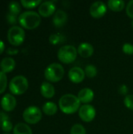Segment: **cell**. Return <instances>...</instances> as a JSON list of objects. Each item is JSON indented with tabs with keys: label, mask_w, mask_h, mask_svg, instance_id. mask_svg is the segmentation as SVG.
Returning a JSON list of instances; mask_svg holds the SVG:
<instances>
[{
	"label": "cell",
	"mask_w": 133,
	"mask_h": 134,
	"mask_svg": "<svg viewBox=\"0 0 133 134\" xmlns=\"http://www.w3.org/2000/svg\"><path fill=\"white\" fill-rule=\"evenodd\" d=\"M81 102L78 97L74 94L67 93L63 95L59 100V107L62 112L67 115H71L79 110Z\"/></svg>",
	"instance_id": "6da1fadb"
},
{
	"label": "cell",
	"mask_w": 133,
	"mask_h": 134,
	"mask_svg": "<svg viewBox=\"0 0 133 134\" xmlns=\"http://www.w3.org/2000/svg\"><path fill=\"white\" fill-rule=\"evenodd\" d=\"M18 21L26 29H34L41 23V16L35 11H25L20 14Z\"/></svg>",
	"instance_id": "7a4b0ae2"
},
{
	"label": "cell",
	"mask_w": 133,
	"mask_h": 134,
	"mask_svg": "<svg viewBox=\"0 0 133 134\" xmlns=\"http://www.w3.org/2000/svg\"><path fill=\"white\" fill-rule=\"evenodd\" d=\"M45 78L47 81L51 82H60L64 76L63 67L58 63H53L49 64L45 70Z\"/></svg>",
	"instance_id": "3957f363"
},
{
	"label": "cell",
	"mask_w": 133,
	"mask_h": 134,
	"mask_svg": "<svg viewBox=\"0 0 133 134\" xmlns=\"http://www.w3.org/2000/svg\"><path fill=\"white\" fill-rule=\"evenodd\" d=\"M78 55V49L71 45H66L60 47L57 53V57L60 61L63 64H71L73 63Z\"/></svg>",
	"instance_id": "277c9868"
},
{
	"label": "cell",
	"mask_w": 133,
	"mask_h": 134,
	"mask_svg": "<svg viewBox=\"0 0 133 134\" xmlns=\"http://www.w3.org/2000/svg\"><path fill=\"white\" fill-rule=\"evenodd\" d=\"M9 87L13 94L21 95L27 91L28 88V81L24 75H16L11 79Z\"/></svg>",
	"instance_id": "5b68a950"
},
{
	"label": "cell",
	"mask_w": 133,
	"mask_h": 134,
	"mask_svg": "<svg viewBox=\"0 0 133 134\" xmlns=\"http://www.w3.org/2000/svg\"><path fill=\"white\" fill-rule=\"evenodd\" d=\"M7 38L9 42L13 46H20L24 42L25 38L24 30L20 26L13 25L8 30Z\"/></svg>",
	"instance_id": "8992f818"
},
{
	"label": "cell",
	"mask_w": 133,
	"mask_h": 134,
	"mask_svg": "<svg viewBox=\"0 0 133 134\" xmlns=\"http://www.w3.org/2000/svg\"><path fill=\"white\" fill-rule=\"evenodd\" d=\"M42 118V111L37 106H29L23 112V119L28 124H36Z\"/></svg>",
	"instance_id": "52a82bcc"
},
{
	"label": "cell",
	"mask_w": 133,
	"mask_h": 134,
	"mask_svg": "<svg viewBox=\"0 0 133 134\" xmlns=\"http://www.w3.org/2000/svg\"><path fill=\"white\" fill-rule=\"evenodd\" d=\"M96 109L90 104H84L78 110L79 117L85 122H92L96 117Z\"/></svg>",
	"instance_id": "ba28073f"
},
{
	"label": "cell",
	"mask_w": 133,
	"mask_h": 134,
	"mask_svg": "<svg viewBox=\"0 0 133 134\" xmlns=\"http://www.w3.org/2000/svg\"><path fill=\"white\" fill-rule=\"evenodd\" d=\"M90 15L94 18H101L107 13V5L101 1L93 2L89 8Z\"/></svg>",
	"instance_id": "9c48e42d"
},
{
	"label": "cell",
	"mask_w": 133,
	"mask_h": 134,
	"mask_svg": "<svg viewBox=\"0 0 133 134\" xmlns=\"http://www.w3.org/2000/svg\"><path fill=\"white\" fill-rule=\"evenodd\" d=\"M56 12V6L53 1H45L38 6V13L40 16L48 17Z\"/></svg>",
	"instance_id": "30bf717a"
},
{
	"label": "cell",
	"mask_w": 133,
	"mask_h": 134,
	"mask_svg": "<svg viewBox=\"0 0 133 134\" xmlns=\"http://www.w3.org/2000/svg\"><path fill=\"white\" fill-rule=\"evenodd\" d=\"M16 106V100L13 95L10 93L5 94L1 100V107L5 111H11Z\"/></svg>",
	"instance_id": "8fae6325"
},
{
	"label": "cell",
	"mask_w": 133,
	"mask_h": 134,
	"mask_svg": "<svg viewBox=\"0 0 133 134\" xmlns=\"http://www.w3.org/2000/svg\"><path fill=\"white\" fill-rule=\"evenodd\" d=\"M68 77L73 83H80L85 79V71L79 67H74L69 71Z\"/></svg>",
	"instance_id": "7c38bea8"
},
{
	"label": "cell",
	"mask_w": 133,
	"mask_h": 134,
	"mask_svg": "<svg viewBox=\"0 0 133 134\" xmlns=\"http://www.w3.org/2000/svg\"><path fill=\"white\" fill-rule=\"evenodd\" d=\"M77 97L81 103L89 104L94 98V92L89 88H84L78 92Z\"/></svg>",
	"instance_id": "4fadbf2b"
},
{
	"label": "cell",
	"mask_w": 133,
	"mask_h": 134,
	"mask_svg": "<svg viewBox=\"0 0 133 134\" xmlns=\"http://www.w3.org/2000/svg\"><path fill=\"white\" fill-rule=\"evenodd\" d=\"M67 20V14L65 11L62 9H57L53 16V22L54 25L57 27H63Z\"/></svg>",
	"instance_id": "5bb4252c"
},
{
	"label": "cell",
	"mask_w": 133,
	"mask_h": 134,
	"mask_svg": "<svg viewBox=\"0 0 133 134\" xmlns=\"http://www.w3.org/2000/svg\"><path fill=\"white\" fill-rule=\"evenodd\" d=\"M77 49H78V53L84 58H88L92 57V55L94 53L93 46L89 42H82L78 46Z\"/></svg>",
	"instance_id": "9a60e30c"
},
{
	"label": "cell",
	"mask_w": 133,
	"mask_h": 134,
	"mask_svg": "<svg viewBox=\"0 0 133 134\" xmlns=\"http://www.w3.org/2000/svg\"><path fill=\"white\" fill-rule=\"evenodd\" d=\"M16 67V61L13 57H4L0 62V68L2 72L9 73L11 72Z\"/></svg>",
	"instance_id": "2e32d148"
},
{
	"label": "cell",
	"mask_w": 133,
	"mask_h": 134,
	"mask_svg": "<svg viewBox=\"0 0 133 134\" xmlns=\"http://www.w3.org/2000/svg\"><path fill=\"white\" fill-rule=\"evenodd\" d=\"M41 94L45 98H52L55 95L54 86L49 82H43L40 87Z\"/></svg>",
	"instance_id": "e0dca14e"
},
{
	"label": "cell",
	"mask_w": 133,
	"mask_h": 134,
	"mask_svg": "<svg viewBox=\"0 0 133 134\" xmlns=\"http://www.w3.org/2000/svg\"><path fill=\"white\" fill-rule=\"evenodd\" d=\"M13 134H32V130L26 123L19 122L13 127Z\"/></svg>",
	"instance_id": "ac0fdd59"
},
{
	"label": "cell",
	"mask_w": 133,
	"mask_h": 134,
	"mask_svg": "<svg viewBox=\"0 0 133 134\" xmlns=\"http://www.w3.org/2000/svg\"><path fill=\"white\" fill-rule=\"evenodd\" d=\"M107 6L112 11L120 12L125 8V2L122 0H110L107 2Z\"/></svg>",
	"instance_id": "d6986e66"
},
{
	"label": "cell",
	"mask_w": 133,
	"mask_h": 134,
	"mask_svg": "<svg viewBox=\"0 0 133 134\" xmlns=\"http://www.w3.org/2000/svg\"><path fill=\"white\" fill-rule=\"evenodd\" d=\"M42 111L47 115H54L57 112V105L51 101L46 102L42 106Z\"/></svg>",
	"instance_id": "ffe728a7"
},
{
	"label": "cell",
	"mask_w": 133,
	"mask_h": 134,
	"mask_svg": "<svg viewBox=\"0 0 133 134\" xmlns=\"http://www.w3.org/2000/svg\"><path fill=\"white\" fill-rule=\"evenodd\" d=\"M9 13L15 14V15L19 14L21 11V6H20V3L18 2H15V1L10 2L9 3Z\"/></svg>",
	"instance_id": "44dd1931"
},
{
	"label": "cell",
	"mask_w": 133,
	"mask_h": 134,
	"mask_svg": "<svg viewBox=\"0 0 133 134\" xmlns=\"http://www.w3.org/2000/svg\"><path fill=\"white\" fill-rule=\"evenodd\" d=\"M21 5L27 8V9H31L34 8L36 6H39V5L42 3L41 0H33V1H28V0H21L20 1Z\"/></svg>",
	"instance_id": "7402d4cb"
},
{
	"label": "cell",
	"mask_w": 133,
	"mask_h": 134,
	"mask_svg": "<svg viewBox=\"0 0 133 134\" xmlns=\"http://www.w3.org/2000/svg\"><path fill=\"white\" fill-rule=\"evenodd\" d=\"M85 74L88 78H94L97 75V69L94 65H87L85 68Z\"/></svg>",
	"instance_id": "603a6c76"
},
{
	"label": "cell",
	"mask_w": 133,
	"mask_h": 134,
	"mask_svg": "<svg viewBox=\"0 0 133 134\" xmlns=\"http://www.w3.org/2000/svg\"><path fill=\"white\" fill-rule=\"evenodd\" d=\"M70 134H86V130L82 124H74L71 129Z\"/></svg>",
	"instance_id": "cb8c5ba5"
},
{
	"label": "cell",
	"mask_w": 133,
	"mask_h": 134,
	"mask_svg": "<svg viewBox=\"0 0 133 134\" xmlns=\"http://www.w3.org/2000/svg\"><path fill=\"white\" fill-rule=\"evenodd\" d=\"M7 86V76L6 75L0 71V94L4 93Z\"/></svg>",
	"instance_id": "d4e9b609"
},
{
	"label": "cell",
	"mask_w": 133,
	"mask_h": 134,
	"mask_svg": "<svg viewBox=\"0 0 133 134\" xmlns=\"http://www.w3.org/2000/svg\"><path fill=\"white\" fill-rule=\"evenodd\" d=\"M124 104L127 108L133 111V94H128L125 96L124 99Z\"/></svg>",
	"instance_id": "484cf974"
},
{
	"label": "cell",
	"mask_w": 133,
	"mask_h": 134,
	"mask_svg": "<svg viewBox=\"0 0 133 134\" xmlns=\"http://www.w3.org/2000/svg\"><path fill=\"white\" fill-rule=\"evenodd\" d=\"M62 40H63V37L59 34H53L49 38V42L53 45H56L60 42H62Z\"/></svg>",
	"instance_id": "4316f807"
},
{
	"label": "cell",
	"mask_w": 133,
	"mask_h": 134,
	"mask_svg": "<svg viewBox=\"0 0 133 134\" xmlns=\"http://www.w3.org/2000/svg\"><path fill=\"white\" fill-rule=\"evenodd\" d=\"M1 128L4 132H6V133H8V132L12 130L13 124L9 120H7V121H5L1 123Z\"/></svg>",
	"instance_id": "83f0119b"
},
{
	"label": "cell",
	"mask_w": 133,
	"mask_h": 134,
	"mask_svg": "<svg viewBox=\"0 0 133 134\" xmlns=\"http://www.w3.org/2000/svg\"><path fill=\"white\" fill-rule=\"evenodd\" d=\"M122 50L125 54H133V45L131 43H125L122 46Z\"/></svg>",
	"instance_id": "f1b7e54d"
},
{
	"label": "cell",
	"mask_w": 133,
	"mask_h": 134,
	"mask_svg": "<svg viewBox=\"0 0 133 134\" xmlns=\"http://www.w3.org/2000/svg\"><path fill=\"white\" fill-rule=\"evenodd\" d=\"M6 19H7V21L8 23L11 24H15L16 23V20H17V16L15 14H13L11 13H8L7 15H6Z\"/></svg>",
	"instance_id": "f546056e"
},
{
	"label": "cell",
	"mask_w": 133,
	"mask_h": 134,
	"mask_svg": "<svg viewBox=\"0 0 133 134\" xmlns=\"http://www.w3.org/2000/svg\"><path fill=\"white\" fill-rule=\"evenodd\" d=\"M126 13L127 15L133 19V0L129 2V3L126 5Z\"/></svg>",
	"instance_id": "4dcf8cb0"
},
{
	"label": "cell",
	"mask_w": 133,
	"mask_h": 134,
	"mask_svg": "<svg viewBox=\"0 0 133 134\" xmlns=\"http://www.w3.org/2000/svg\"><path fill=\"white\" fill-rule=\"evenodd\" d=\"M119 93L122 94V95H126L129 92V90H128V86L126 85H122L120 87H119V90H118Z\"/></svg>",
	"instance_id": "1f68e13d"
},
{
	"label": "cell",
	"mask_w": 133,
	"mask_h": 134,
	"mask_svg": "<svg viewBox=\"0 0 133 134\" xmlns=\"http://www.w3.org/2000/svg\"><path fill=\"white\" fill-rule=\"evenodd\" d=\"M7 120H9V116L5 113L0 111V122L2 123V122L7 121Z\"/></svg>",
	"instance_id": "d6a6232c"
},
{
	"label": "cell",
	"mask_w": 133,
	"mask_h": 134,
	"mask_svg": "<svg viewBox=\"0 0 133 134\" xmlns=\"http://www.w3.org/2000/svg\"><path fill=\"white\" fill-rule=\"evenodd\" d=\"M6 53L9 54V55H15V54L18 53V49H14V48H9L6 50Z\"/></svg>",
	"instance_id": "836d02e7"
},
{
	"label": "cell",
	"mask_w": 133,
	"mask_h": 134,
	"mask_svg": "<svg viewBox=\"0 0 133 134\" xmlns=\"http://www.w3.org/2000/svg\"><path fill=\"white\" fill-rule=\"evenodd\" d=\"M5 50V44L4 42L0 39V54L2 53Z\"/></svg>",
	"instance_id": "e575fe53"
},
{
	"label": "cell",
	"mask_w": 133,
	"mask_h": 134,
	"mask_svg": "<svg viewBox=\"0 0 133 134\" xmlns=\"http://www.w3.org/2000/svg\"><path fill=\"white\" fill-rule=\"evenodd\" d=\"M132 28H133V20H132Z\"/></svg>",
	"instance_id": "d590c367"
},
{
	"label": "cell",
	"mask_w": 133,
	"mask_h": 134,
	"mask_svg": "<svg viewBox=\"0 0 133 134\" xmlns=\"http://www.w3.org/2000/svg\"><path fill=\"white\" fill-rule=\"evenodd\" d=\"M4 134H10V133H4Z\"/></svg>",
	"instance_id": "8d00e7d4"
},
{
	"label": "cell",
	"mask_w": 133,
	"mask_h": 134,
	"mask_svg": "<svg viewBox=\"0 0 133 134\" xmlns=\"http://www.w3.org/2000/svg\"><path fill=\"white\" fill-rule=\"evenodd\" d=\"M0 127H1V122H0Z\"/></svg>",
	"instance_id": "74e56055"
}]
</instances>
